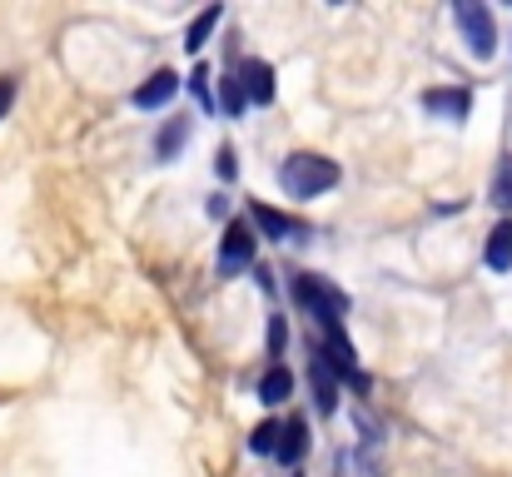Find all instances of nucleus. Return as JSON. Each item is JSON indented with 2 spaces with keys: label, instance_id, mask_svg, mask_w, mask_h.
Returning <instances> with one entry per match:
<instances>
[{
  "label": "nucleus",
  "instance_id": "nucleus-1",
  "mask_svg": "<svg viewBox=\"0 0 512 477\" xmlns=\"http://www.w3.org/2000/svg\"><path fill=\"white\" fill-rule=\"evenodd\" d=\"M339 184V164L324 155H289L279 164V189L289 199H319Z\"/></svg>",
  "mask_w": 512,
  "mask_h": 477
},
{
  "label": "nucleus",
  "instance_id": "nucleus-2",
  "mask_svg": "<svg viewBox=\"0 0 512 477\" xmlns=\"http://www.w3.org/2000/svg\"><path fill=\"white\" fill-rule=\"evenodd\" d=\"M294 299H299V309L314 318L324 333H329V328H343L348 294H343V289H334L329 279H319V274H299V279H294Z\"/></svg>",
  "mask_w": 512,
  "mask_h": 477
},
{
  "label": "nucleus",
  "instance_id": "nucleus-3",
  "mask_svg": "<svg viewBox=\"0 0 512 477\" xmlns=\"http://www.w3.org/2000/svg\"><path fill=\"white\" fill-rule=\"evenodd\" d=\"M453 20H458V30H463L473 60H493V55H498V20H493L488 5H478V0H458Z\"/></svg>",
  "mask_w": 512,
  "mask_h": 477
},
{
  "label": "nucleus",
  "instance_id": "nucleus-4",
  "mask_svg": "<svg viewBox=\"0 0 512 477\" xmlns=\"http://www.w3.org/2000/svg\"><path fill=\"white\" fill-rule=\"evenodd\" d=\"M249 264H254V234H249V224H229L224 244H219V279H234Z\"/></svg>",
  "mask_w": 512,
  "mask_h": 477
},
{
  "label": "nucleus",
  "instance_id": "nucleus-5",
  "mask_svg": "<svg viewBox=\"0 0 512 477\" xmlns=\"http://www.w3.org/2000/svg\"><path fill=\"white\" fill-rule=\"evenodd\" d=\"M234 80H239V90H244V105H274V65L244 60Z\"/></svg>",
  "mask_w": 512,
  "mask_h": 477
},
{
  "label": "nucleus",
  "instance_id": "nucleus-6",
  "mask_svg": "<svg viewBox=\"0 0 512 477\" xmlns=\"http://www.w3.org/2000/svg\"><path fill=\"white\" fill-rule=\"evenodd\" d=\"M309 383H314V408L329 418V413L339 408V378H334V368L324 363V353L309 358Z\"/></svg>",
  "mask_w": 512,
  "mask_h": 477
},
{
  "label": "nucleus",
  "instance_id": "nucleus-7",
  "mask_svg": "<svg viewBox=\"0 0 512 477\" xmlns=\"http://www.w3.org/2000/svg\"><path fill=\"white\" fill-rule=\"evenodd\" d=\"M304 453H309V428H304V418L279 423V448H274V458H279L284 468H299Z\"/></svg>",
  "mask_w": 512,
  "mask_h": 477
},
{
  "label": "nucleus",
  "instance_id": "nucleus-8",
  "mask_svg": "<svg viewBox=\"0 0 512 477\" xmlns=\"http://www.w3.org/2000/svg\"><path fill=\"white\" fill-rule=\"evenodd\" d=\"M423 110L428 115H443V120H468L473 95L468 90H423Z\"/></svg>",
  "mask_w": 512,
  "mask_h": 477
},
{
  "label": "nucleus",
  "instance_id": "nucleus-9",
  "mask_svg": "<svg viewBox=\"0 0 512 477\" xmlns=\"http://www.w3.org/2000/svg\"><path fill=\"white\" fill-rule=\"evenodd\" d=\"M174 95H179V75H174V70H155V75L135 90V105H140V110H160V105H170Z\"/></svg>",
  "mask_w": 512,
  "mask_h": 477
},
{
  "label": "nucleus",
  "instance_id": "nucleus-10",
  "mask_svg": "<svg viewBox=\"0 0 512 477\" xmlns=\"http://www.w3.org/2000/svg\"><path fill=\"white\" fill-rule=\"evenodd\" d=\"M254 224L269 234V239H279V244H289L304 224L299 219H289V214H279V209H269V204H254Z\"/></svg>",
  "mask_w": 512,
  "mask_h": 477
},
{
  "label": "nucleus",
  "instance_id": "nucleus-11",
  "mask_svg": "<svg viewBox=\"0 0 512 477\" xmlns=\"http://www.w3.org/2000/svg\"><path fill=\"white\" fill-rule=\"evenodd\" d=\"M483 259H488V269H493V274H508V269H512V224H508V219H503V224L488 234Z\"/></svg>",
  "mask_w": 512,
  "mask_h": 477
},
{
  "label": "nucleus",
  "instance_id": "nucleus-12",
  "mask_svg": "<svg viewBox=\"0 0 512 477\" xmlns=\"http://www.w3.org/2000/svg\"><path fill=\"white\" fill-rule=\"evenodd\" d=\"M289 393H294V373L284 363H269L264 378H259V403H284Z\"/></svg>",
  "mask_w": 512,
  "mask_h": 477
},
{
  "label": "nucleus",
  "instance_id": "nucleus-13",
  "mask_svg": "<svg viewBox=\"0 0 512 477\" xmlns=\"http://www.w3.org/2000/svg\"><path fill=\"white\" fill-rule=\"evenodd\" d=\"M224 20V5H209V10H199L194 15V25H189V35H184V50L189 55H199L204 45H209V35H214V25Z\"/></svg>",
  "mask_w": 512,
  "mask_h": 477
},
{
  "label": "nucleus",
  "instance_id": "nucleus-14",
  "mask_svg": "<svg viewBox=\"0 0 512 477\" xmlns=\"http://www.w3.org/2000/svg\"><path fill=\"white\" fill-rule=\"evenodd\" d=\"M184 145H189V120H165V130H160V140H155V159L170 164Z\"/></svg>",
  "mask_w": 512,
  "mask_h": 477
},
{
  "label": "nucleus",
  "instance_id": "nucleus-15",
  "mask_svg": "<svg viewBox=\"0 0 512 477\" xmlns=\"http://www.w3.org/2000/svg\"><path fill=\"white\" fill-rule=\"evenodd\" d=\"M493 204H498V209H512V155H503L498 169H493Z\"/></svg>",
  "mask_w": 512,
  "mask_h": 477
},
{
  "label": "nucleus",
  "instance_id": "nucleus-16",
  "mask_svg": "<svg viewBox=\"0 0 512 477\" xmlns=\"http://www.w3.org/2000/svg\"><path fill=\"white\" fill-rule=\"evenodd\" d=\"M274 448H279V423H259L254 438H249V453L254 458H274Z\"/></svg>",
  "mask_w": 512,
  "mask_h": 477
},
{
  "label": "nucleus",
  "instance_id": "nucleus-17",
  "mask_svg": "<svg viewBox=\"0 0 512 477\" xmlns=\"http://www.w3.org/2000/svg\"><path fill=\"white\" fill-rule=\"evenodd\" d=\"M219 105H224V115H244V90H239L234 75L219 80Z\"/></svg>",
  "mask_w": 512,
  "mask_h": 477
},
{
  "label": "nucleus",
  "instance_id": "nucleus-18",
  "mask_svg": "<svg viewBox=\"0 0 512 477\" xmlns=\"http://www.w3.org/2000/svg\"><path fill=\"white\" fill-rule=\"evenodd\" d=\"M189 90H194V100H199L204 110H214V95H209V70H204V65H194V75H189Z\"/></svg>",
  "mask_w": 512,
  "mask_h": 477
},
{
  "label": "nucleus",
  "instance_id": "nucleus-19",
  "mask_svg": "<svg viewBox=\"0 0 512 477\" xmlns=\"http://www.w3.org/2000/svg\"><path fill=\"white\" fill-rule=\"evenodd\" d=\"M284 343H289V328H284V318H269V353H274V358H284Z\"/></svg>",
  "mask_w": 512,
  "mask_h": 477
},
{
  "label": "nucleus",
  "instance_id": "nucleus-20",
  "mask_svg": "<svg viewBox=\"0 0 512 477\" xmlns=\"http://www.w3.org/2000/svg\"><path fill=\"white\" fill-rule=\"evenodd\" d=\"M214 174H219L224 184H229V179L239 174V164H234V150H219V155H214Z\"/></svg>",
  "mask_w": 512,
  "mask_h": 477
},
{
  "label": "nucleus",
  "instance_id": "nucleus-21",
  "mask_svg": "<svg viewBox=\"0 0 512 477\" xmlns=\"http://www.w3.org/2000/svg\"><path fill=\"white\" fill-rule=\"evenodd\" d=\"M15 105V80L10 75H0V120H5V110Z\"/></svg>",
  "mask_w": 512,
  "mask_h": 477
}]
</instances>
